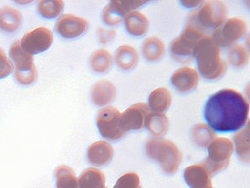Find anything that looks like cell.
<instances>
[{
  "instance_id": "8",
  "label": "cell",
  "mask_w": 250,
  "mask_h": 188,
  "mask_svg": "<svg viewBox=\"0 0 250 188\" xmlns=\"http://www.w3.org/2000/svg\"><path fill=\"white\" fill-rule=\"evenodd\" d=\"M248 32V24L242 18L233 17L225 20L214 31L213 40L218 47L226 48L243 39Z\"/></svg>"
},
{
  "instance_id": "19",
  "label": "cell",
  "mask_w": 250,
  "mask_h": 188,
  "mask_svg": "<svg viewBox=\"0 0 250 188\" xmlns=\"http://www.w3.org/2000/svg\"><path fill=\"white\" fill-rule=\"evenodd\" d=\"M139 56L136 49L129 45L120 46L115 53V62L123 70H130L138 64Z\"/></svg>"
},
{
  "instance_id": "1",
  "label": "cell",
  "mask_w": 250,
  "mask_h": 188,
  "mask_svg": "<svg viewBox=\"0 0 250 188\" xmlns=\"http://www.w3.org/2000/svg\"><path fill=\"white\" fill-rule=\"evenodd\" d=\"M250 104L244 95L233 89H222L210 97L205 104L208 125L217 132H232L248 123Z\"/></svg>"
},
{
  "instance_id": "23",
  "label": "cell",
  "mask_w": 250,
  "mask_h": 188,
  "mask_svg": "<svg viewBox=\"0 0 250 188\" xmlns=\"http://www.w3.org/2000/svg\"><path fill=\"white\" fill-rule=\"evenodd\" d=\"M143 55L149 61H157L165 54V44L158 37H149L143 44Z\"/></svg>"
},
{
  "instance_id": "24",
  "label": "cell",
  "mask_w": 250,
  "mask_h": 188,
  "mask_svg": "<svg viewBox=\"0 0 250 188\" xmlns=\"http://www.w3.org/2000/svg\"><path fill=\"white\" fill-rule=\"evenodd\" d=\"M22 22L21 14L10 7L0 10V28L7 32H13L19 28Z\"/></svg>"
},
{
  "instance_id": "12",
  "label": "cell",
  "mask_w": 250,
  "mask_h": 188,
  "mask_svg": "<svg viewBox=\"0 0 250 188\" xmlns=\"http://www.w3.org/2000/svg\"><path fill=\"white\" fill-rule=\"evenodd\" d=\"M150 112L146 103H137L120 114V125L126 134L131 130H141L145 127V122Z\"/></svg>"
},
{
  "instance_id": "20",
  "label": "cell",
  "mask_w": 250,
  "mask_h": 188,
  "mask_svg": "<svg viewBox=\"0 0 250 188\" xmlns=\"http://www.w3.org/2000/svg\"><path fill=\"white\" fill-rule=\"evenodd\" d=\"M171 103V92L167 88L156 89L154 90L149 97L148 107L153 112L163 113L167 111Z\"/></svg>"
},
{
  "instance_id": "25",
  "label": "cell",
  "mask_w": 250,
  "mask_h": 188,
  "mask_svg": "<svg viewBox=\"0 0 250 188\" xmlns=\"http://www.w3.org/2000/svg\"><path fill=\"white\" fill-rule=\"evenodd\" d=\"M234 143L236 153L241 160L249 163L250 159V126L249 123L246 124L245 128L240 130L234 136Z\"/></svg>"
},
{
  "instance_id": "22",
  "label": "cell",
  "mask_w": 250,
  "mask_h": 188,
  "mask_svg": "<svg viewBox=\"0 0 250 188\" xmlns=\"http://www.w3.org/2000/svg\"><path fill=\"white\" fill-rule=\"evenodd\" d=\"M105 176L97 168L90 167L82 172L78 178V188H104Z\"/></svg>"
},
{
  "instance_id": "30",
  "label": "cell",
  "mask_w": 250,
  "mask_h": 188,
  "mask_svg": "<svg viewBox=\"0 0 250 188\" xmlns=\"http://www.w3.org/2000/svg\"><path fill=\"white\" fill-rule=\"evenodd\" d=\"M113 188H143L140 185V177L135 172H127L119 178Z\"/></svg>"
},
{
  "instance_id": "21",
  "label": "cell",
  "mask_w": 250,
  "mask_h": 188,
  "mask_svg": "<svg viewBox=\"0 0 250 188\" xmlns=\"http://www.w3.org/2000/svg\"><path fill=\"white\" fill-rule=\"evenodd\" d=\"M145 126H146L149 132L154 136L161 137L169 129V119L164 113L149 112L145 122Z\"/></svg>"
},
{
  "instance_id": "15",
  "label": "cell",
  "mask_w": 250,
  "mask_h": 188,
  "mask_svg": "<svg viewBox=\"0 0 250 188\" xmlns=\"http://www.w3.org/2000/svg\"><path fill=\"white\" fill-rule=\"evenodd\" d=\"M114 156V148L106 141L92 144L87 150V158L92 165L103 167L107 165Z\"/></svg>"
},
{
  "instance_id": "6",
  "label": "cell",
  "mask_w": 250,
  "mask_h": 188,
  "mask_svg": "<svg viewBox=\"0 0 250 188\" xmlns=\"http://www.w3.org/2000/svg\"><path fill=\"white\" fill-rule=\"evenodd\" d=\"M207 148L208 156L202 164L213 176L229 166L234 151V144L227 138H216Z\"/></svg>"
},
{
  "instance_id": "4",
  "label": "cell",
  "mask_w": 250,
  "mask_h": 188,
  "mask_svg": "<svg viewBox=\"0 0 250 188\" xmlns=\"http://www.w3.org/2000/svg\"><path fill=\"white\" fill-rule=\"evenodd\" d=\"M205 36V32L188 22L180 37L173 40L171 44V56L175 61L182 64L191 62L194 58V51L197 43Z\"/></svg>"
},
{
  "instance_id": "9",
  "label": "cell",
  "mask_w": 250,
  "mask_h": 188,
  "mask_svg": "<svg viewBox=\"0 0 250 188\" xmlns=\"http://www.w3.org/2000/svg\"><path fill=\"white\" fill-rule=\"evenodd\" d=\"M120 114L121 113L113 107L104 108L99 111L97 125L105 140L116 141L125 135L120 125Z\"/></svg>"
},
{
  "instance_id": "5",
  "label": "cell",
  "mask_w": 250,
  "mask_h": 188,
  "mask_svg": "<svg viewBox=\"0 0 250 188\" xmlns=\"http://www.w3.org/2000/svg\"><path fill=\"white\" fill-rule=\"evenodd\" d=\"M227 12V7L223 2L208 1L199 11H193L188 21L205 32L206 30L219 27L225 22Z\"/></svg>"
},
{
  "instance_id": "3",
  "label": "cell",
  "mask_w": 250,
  "mask_h": 188,
  "mask_svg": "<svg viewBox=\"0 0 250 188\" xmlns=\"http://www.w3.org/2000/svg\"><path fill=\"white\" fill-rule=\"evenodd\" d=\"M146 150L148 156L158 161L166 173L173 174L177 171L183 156L174 143L160 138L150 139L146 144Z\"/></svg>"
},
{
  "instance_id": "18",
  "label": "cell",
  "mask_w": 250,
  "mask_h": 188,
  "mask_svg": "<svg viewBox=\"0 0 250 188\" xmlns=\"http://www.w3.org/2000/svg\"><path fill=\"white\" fill-rule=\"evenodd\" d=\"M124 20L128 33L133 36H143L147 32L149 21L142 12L131 11L125 15Z\"/></svg>"
},
{
  "instance_id": "33",
  "label": "cell",
  "mask_w": 250,
  "mask_h": 188,
  "mask_svg": "<svg viewBox=\"0 0 250 188\" xmlns=\"http://www.w3.org/2000/svg\"><path fill=\"white\" fill-rule=\"evenodd\" d=\"M200 3H201L200 1H198V2L196 1V2H195V4H196V5H198V4H200ZM182 4H193V2H187V1H183ZM188 7H195V5H188Z\"/></svg>"
},
{
  "instance_id": "31",
  "label": "cell",
  "mask_w": 250,
  "mask_h": 188,
  "mask_svg": "<svg viewBox=\"0 0 250 188\" xmlns=\"http://www.w3.org/2000/svg\"><path fill=\"white\" fill-rule=\"evenodd\" d=\"M12 64L9 57L0 48V79L7 77L12 72Z\"/></svg>"
},
{
  "instance_id": "17",
  "label": "cell",
  "mask_w": 250,
  "mask_h": 188,
  "mask_svg": "<svg viewBox=\"0 0 250 188\" xmlns=\"http://www.w3.org/2000/svg\"><path fill=\"white\" fill-rule=\"evenodd\" d=\"M116 96V88L114 84L108 80L96 83L91 90L93 103L98 107H104L112 103Z\"/></svg>"
},
{
  "instance_id": "10",
  "label": "cell",
  "mask_w": 250,
  "mask_h": 188,
  "mask_svg": "<svg viewBox=\"0 0 250 188\" xmlns=\"http://www.w3.org/2000/svg\"><path fill=\"white\" fill-rule=\"evenodd\" d=\"M53 33L46 27H38L24 35L20 42L21 47L30 55L40 54L48 50L53 43Z\"/></svg>"
},
{
  "instance_id": "29",
  "label": "cell",
  "mask_w": 250,
  "mask_h": 188,
  "mask_svg": "<svg viewBox=\"0 0 250 188\" xmlns=\"http://www.w3.org/2000/svg\"><path fill=\"white\" fill-rule=\"evenodd\" d=\"M229 62L232 66L242 67L249 63V51L242 45L233 46L229 52Z\"/></svg>"
},
{
  "instance_id": "32",
  "label": "cell",
  "mask_w": 250,
  "mask_h": 188,
  "mask_svg": "<svg viewBox=\"0 0 250 188\" xmlns=\"http://www.w3.org/2000/svg\"><path fill=\"white\" fill-rule=\"evenodd\" d=\"M114 34H115L114 31H108L107 33H103V30L101 28L100 29V39L103 42V43H107L108 42H110L113 39L112 36H114Z\"/></svg>"
},
{
  "instance_id": "11",
  "label": "cell",
  "mask_w": 250,
  "mask_h": 188,
  "mask_svg": "<svg viewBox=\"0 0 250 188\" xmlns=\"http://www.w3.org/2000/svg\"><path fill=\"white\" fill-rule=\"evenodd\" d=\"M146 3L147 1H111L103 11V21L108 25H117L123 22L126 14Z\"/></svg>"
},
{
  "instance_id": "7",
  "label": "cell",
  "mask_w": 250,
  "mask_h": 188,
  "mask_svg": "<svg viewBox=\"0 0 250 188\" xmlns=\"http://www.w3.org/2000/svg\"><path fill=\"white\" fill-rule=\"evenodd\" d=\"M10 56L15 65L14 76L18 83L24 85L33 84L37 78L33 56L23 50L20 42H15L10 50Z\"/></svg>"
},
{
  "instance_id": "13",
  "label": "cell",
  "mask_w": 250,
  "mask_h": 188,
  "mask_svg": "<svg viewBox=\"0 0 250 188\" xmlns=\"http://www.w3.org/2000/svg\"><path fill=\"white\" fill-rule=\"evenodd\" d=\"M88 28L86 19L73 14H64L57 20L56 30L60 36L74 39L82 36Z\"/></svg>"
},
{
  "instance_id": "27",
  "label": "cell",
  "mask_w": 250,
  "mask_h": 188,
  "mask_svg": "<svg viewBox=\"0 0 250 188\" xmlns=\"http://www.w3.org/2000/svg\"><path fill=\"white\" fill-rule=\"evenodd\" d=\"M216 137V133L207 125H196L192 129V138L195 144L202 148L208 147Z\"/></svg>"
},
{
  "instance_id": "16",
  "label": "cell",
  "mask_w": 250,
  "mask_h": 188,
  "mask_svg": "<svg viewBox=\"0 0 250 188\" xmlns=\"http://www.w3.org/2000/svg\"><path fill=\"white\" fill-rule=\"evenodd\" d=\"M171 83L181 93H188L198 85L199 74L192 67H182L173 73Z\"/></svg>"
},
{
  "instance_id": "26",
  "label": "cell",
  "mask_w": 250,
  "mask_h": 188,
  "mask_svg": "<svg viewBox=\"0 0 250 188\" xmlns=\"http://www.w3.org/2000/svg\"><path fill=\"white\" fill-rule=\"evenodd\" d=\"M113 65V58L110 52L105 49L96 51L90 58L91 68L98 73H104L108 71Z\"/></svg>"
},
{
  "instance_id": "28",
  "label": "cell",
  "mask_w": 250,
  "mask_h": 188,
  "mask_svg": "<svg viewBox=\"0 0 250 188\" xmlns=\"http://www.w3.org/2000/svg\"><path fill=\"white\" fill-rule=\"evenodd\" d=\"M38 10L45 18H55L64 10L63 1H40L38 3Z\"/></svg>"
},
{
  "instance_id": "14",
  "label": "cell",
  "mask_w": 250,
  "mask_h": 188,
  "mask_svg": "<svg viewBox=\"0 0 250 188\" xmlns=\"http://www.w3.org/2000/svg\"><path fill=\"white\" fill-rule=\"evenodd\" d=\"M211 177L203 164L188 167L184 171V179L190 188H215Z\"/></svg>"
},
{
  "instance_id": "34",
  "label": "cell",
  "mask_w": 250,
  "mask_h": 188,
  "mask_svg": "<svg viewBox=\"0 0 250 188\" xmlns=\"http://www.w3.org/2000/svg\"><path fill=\"white\" fill-rule=\"evenodd\" d=\"M78 188V187H76V188Z\"/></svg>"
},
{
  "instance_id": "2",
  "label": "cell",
  "mask_w": 250,
  "mask_h": 188,
  "mask_svg": "<svg viewBox=\"0 0 250 188\" xmlns=\"http://www.w3.org/2000/svg\"><path fill=\"white\" fill-rule=\"evenodd\" d=\"M194 57L200 73L207 80L222 77L227 70V64L220 56L219 47L211 36H205L197 43Z\"/></svg>"
}]
</instances>
